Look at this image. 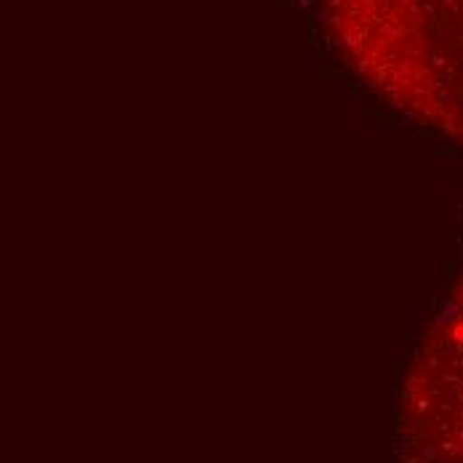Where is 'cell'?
Listing matches in <instances>:
<instances>
[{
  "mask_svg": "<svg viewBox=\"0 0 463 463\" xmlns=\"http://www.w3.org/2000/svg\"><path fill=\"white\" fill-rule=\"evenodd\" d=\"M327 14L375 89L463 141V0H327Z\"/></svg>",
  "mask_w": 463,
  "mask_h": 463,
  "instance_id": "obj_1",
  "label": "cell"
}]
</instances>
